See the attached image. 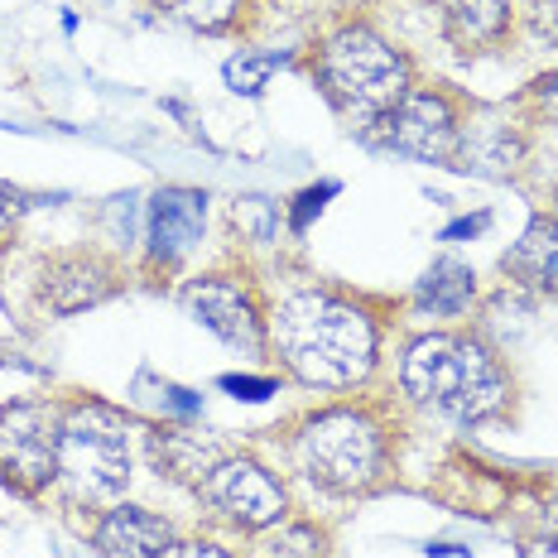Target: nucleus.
<instances>
[{
    "instance_id": "f257e3e1",
    "label": "nucleus",
    "mask_w": 558,
    "mask_h": 558,
    "mask_svg": "<svg viewBox=\"0 0 558 558\" xmlns=\"http://www.w3.org/2000/svg\"><path fill=\"white\" fill-rule=\"evenodd\" d=\"M270 342L313 390H352L376 371L380 337L366 308L328 289H294L270 318Z\"/></svg>"
},
{
    "instance_id": "f03ea898",
    "label": "nucleus",
    "mask_w": 558,
    "mask_h": 558,
    "mask_svg": "<svg viewBox=\"0 0 558 558\" xmlns=\"http://www.w3.org/2000/svg\"><path fill=\"white\" fill-rule=\"evenodd\" d=\"M400 386L414 404L452 418V424H482L510 404V376L496 352L462 332H424L404 347Z\"/></svg>"
},
{
    "instance_id": "7ed1b4c3",
    "label": "nucleus",
    "mask_w": 558,
    "mask_h": 558,
    "mask_svg": "<svg viewBox=\"0 0 558 558\" xmlns=\"http://www.w3.org/2000/svg\"><path fill=\"white\" fill-rule=\"evenodd\" d=\"M318 87L342 116L376 131L410 97V58L366 25H342L318 44Z\"/></svg>"
},
{
    "instance_id": "20e7f679",
    "label": "nucleus",
    "mask_w": 558,
    "mask_h": 558,
    "mask_svg": "<svg viewBox=\"0 0 558 558\" xmlns=\"http://www.w3.org/2000/svg\"><path fill=\"white\" fill-rule=\"evenodd\" d=\"M294 462L308 482L328 486L337 496H352V492H371L386 476L390 448L376 418L337 404V410H318L299 424Z\"/></svg>"
},
{
    "instance_id": "39448f33",
    "label": "nucleus",
    "mask_w": 558,
    "mask_h": 558,
    "mask_svg": "<svg viewBox=\"0 0 558 558\" xmlns=\"http://www.w3.org/2000/svg\"><path fill=\"white\" fill-rule=\"evenodd\" d=\"M131 418L101 400H83L63 414L58 438V476L73 486V496L97 506H111L131 486Z\"/></svg>"
},
{
    "instance_id": "423d86ee",
    "label": "nucleus",
    "mask_w": 558,
    "mask_h": 558,
    "mask_svg": "<svg viewBox=\"0 0 558 558\" xmlns=\"http://www.w3.org/2000/svg\"><path fill=\"white\" fill-rule=\"evenodd\" d=\"M58 438L63 414L39 400L0 404V486L39 496L58 482Z\"/></svg>"
},
{
    "instance_id": "0eeeda50",
    "label": "nucleus",
    "mask_w": 558,
    "mask_h": 558,
    "mask_svg": "<svg viewBox=\"0 0 558 558\" xmlns=\"http://www.w3.org/2000/svg\"><path fill=\"white\" fill-rule=\"evenodd\" d=\"M197 492H203V501L213 506L227 525L255 530V534L279 525L284 510H289L284 486H279L275 472L265 468V462H255V458H222L213 472L203 476Z\"/></svg>"
},
{
    "instance_id": "6e6552de",
    "label": "nucleus",
    "mask_w": 558,
    "mask_h": 558,
    "mask_svg": "<svg viewBox=\"0 0 558 558\" xmlns=\"http://www.w3.org/2000/svg\"><path fill=\"white\" fill-rule=\"evenodd\" d=\"M376 135L386 140L390 149L410 155V159H424V165H452L462 121H458V107H452L444 92L410 87V97L376 125Z\"/></svg>"
},
{
    "instance_id": "1a4fd4ad",
    "label": "nucleus",
    "mask_w": 558,
    "mask_h": 558,
    "mask_svg": "<svg viewBox=\"0 0 558 558\" xmlns=\"http://www.w3.org/2000/svg\"><path fill=\"white\" fill-rule=\"evenodd\" d=\"M183 308L203 323L207 332H217L222 342L241 347V352H260L265 337H270V323L260 318V304L246 284L227 275H207V279H193L183 289Z\"/></svg>"
},
{
    "instance_id": "9d476101",
    "label": "nucleus",
    "mask_w": 558,
    "mask_h": 558,
    "mask_svg": "<svg viewBox=\"0 0 558 558\" xmlns=\"http://www.w3.org/2000/svg\"><path fill=\"white\" fill-rule=\"evenodd\" d=\"M39 294L53 313H83V308L116 294V270L101 260V255H87V251L53 255V260L44 265Z\"/></svg>"
},
{
    "instance_id": "9b49d317",
    "label": "nucleus",
    "mask_w": 558,
    "mask_h": 558,
    "mask_svg": "<svg viewBox=\"0 0 558 558\" xmlns=\"http://www.w3.org/2000/svg\"><path fill=\"white\" fill-rule=\"evenodd\" d=\"M207 222V193L197 189H165L149 203V251L155 260H183Z\"/></svg>"
},
{
    "instance_id": "f8f14e48",
    "label": "nucleus",
    "mask_w": 558,
    "mask_h": 558,
    "mask_svg": "<svg viewBox=\"0 0 558 558\" xmlns=\"http://www.w3.org/2000/svg\"><path fill=\"white\" fill-rule=\"evenodd\" d=\"M97 554L101 558H159L173 544V530L165 515L145 506H111L97 520Z\"/></svg>"
},
{
    "instance_id": "ddd939ff",
    "label": "nucleus",
    "mask_w": 558,
    "mask_h": 558,
    "mask_svg": "<svg viewBox=\"0 0 558 558\" xmlns=\"http://www.w3.org/2000/svg\"><path fill=\"white\" fill-rule=\"evenodd\" d=\"M438 25L458 53H486L506 44L510 34V0H438Z\"/></svg>"
},
{
    "instance_id": "4468645a",
    "label": "nucleus",
    "mask_w": 558,
    "mask_h": 558,
    "mask_svg": "<svg viewBox=\"0 0 558 558\" xmlns=\"http://www.w3.org/2000/svg\"><path fill=\"white\" fill-rule=\"evenodd\" d=\"M506 270L534 294L558 299V217H539L525 227V236L506 251Z\"/></svg>"
},
{
    "instance_id": "2eb2a0df",
    "label": "nucleus",
    "mask_w": 558,
    "mask_h": 558,
    "mask_svg": "<svg viewBox=\"0 0 558 558\" xmlns=\"http://www.w3.org/2000/svg\"><path fill=\"white\" fill-rule=\"evenodd\" d=\"M520 135L510 125H462L458 135V155H452V169H492L506 173L520 165Z\"/></svg>"
},
{
    "instance_id": "dca6fc26",
    "label": "nucleus",
    "mask_w": 558,
    "mask_h": 558,
    "mask_svg": "<svg viewBox=\"0 0 558 558\" xmlns=\"http://www.w3.org/2000/svg\"><path fill=\"white\" fill-rule=\"evenodd\" d=\"M472 299H476V275L462 260H438L414 289V304L424 313H438V318H458Z\"/></svg>"
},
{
    "instance_id": "f3484780",
    "label": "nucleus",
    "mask_w": 558,
    "mask_h": 558,
    "mask_svg": "<svg viewBox=\"0 0 558 558\" xmlns=\"http://www.w3.org/2000/svg\"><path fill=\"white\" fill-rule=\"evenodd\" d=\"M227 452L217 444H207V438L197 434H165L159 438V462L173 472V476H197V486H203V476L222 462Z\"/></svg>"
},
{
    "instance_id": "a211bd4d",
    "label": "nucleus",
    "mask_w": 558,
    "mask_h": 558,
    "mask_svg": "<svg viewBox=\"0 0 558 558\" xmlns=\"http://www.w3.org/2000/svg\"><path fill=\"white\" fill-rule=\"evenodd\" d=\"M328 554V539L313 525H294V520H279V525L260 530L255 539V558H323Z\"/></svg>"
},
{
    "instance_id": "6ab92c4d",
    "label": "nucleus",
    "mask_w": 558,
    "mask_h": 558,
    "mask_svg": "<svg viewBox=\"0 0 558 558\" xmlns=\"http://www.w3.org/2000/svg\"><path fill=\"white\" fill-rule=\"evenodd\" d=\"M159 10H165L169 20H179V25L189 29H203V34H222L236 25L241 15V0H155Z\"/></svg>"
},
{
    "instance_id": "aec40b11",
    "label": "nucleus",
    "mask_w": 558,
    "mask_h": 558,
    "mask_svg": "<svg viewBox=\"0 0 558 558\" xmlns=\"http://www.w3.org/2000/svg\"><path fill=\"white\" fill-rule=\"evenodd\" d=\"M275 63H279L275 53H241V58H231V63H227L231 92H241V97H260L265 83H270V73H275Z\"/></svg>"
},
{
    "instance_id": "412c9836",
    "label": "nucleus",
    "mask_w": 558,
    "mask_h": 558,
    "mask_svg": "<svg viewBox=\"0 0 558 558\" xmlns=\"http://www.w3.org/2000/svg\"><path fill=\"white\" fill-rule=\"evenodd\" d=\"M530 34L544 44V49H558V0H534Z\"/></svg>"
},
{
    "instance_id": "4be33fe9",
    "label": "nucleus",
    "mask_w": 558,
    "mask_h": 558,
    "mask_svg": "<svg viewBox=\"0 0 558 558\" xmlns=\"http://www.w3.org/2000/svg\"><path fill=\"white\" fill-rule=\"evenodd\" d=\"M534 107H539L549 121L558 125V73H544V77H534Z\"/></svg>"
},
{
    "instance_id": "5701e85b",
    "label": "nucleus",
    "mask_w": 558,
    "mask_h": 558,
    "mask_svg": "<svg viewBox=\"0 0 558 558\" xmlns=\"http://www.w3.org/2000/svg\"><path fill=\"white\" fill-rule=\"evenodd\" d=\"M159 558H231V554L217 549V544H207V539H173Z\"/></svg>"
},
{
    "instance_id": "b1692460",
    "label": "nucleus",
    "mask_w": 558,
    "mask_h": 558,
    "mask_svg": "<svg viewBox=\"0 0 558 558\" xmlns=\"http://www.w3.org/2000/svg\"><path fill=\"white\" fill-rule=\"evenodd\" d=\"M332 193H337V183H323V189H313V193H304V197H299L294 231H304V227H308V217H313V213H323V197H332Z\"/></svg>"
},
{
    "instance_id": "393cba45",
    "label": "nucleus",
    "mask_w": 558,
    "mask_h": 558,
    "mask_svg": "<svg viewBox=\"0 0 558 558\" xmlns=\"http://www.w3.org/2000/svg\"><path fill=\"white\" fill-rule=\"evenodd\" d=\"M222 386H227V390H236V400H265V395L275 390L270 380H255V376H227Z\"/></svg>"
},
{
    "instance_id": "a878e982",
    "label": "nucleus",
    "mask_w": 558,
    "mask_h": 558,
    "mask_svg": "<svg viewBox=\"0 0 558 558\" xmlns=\"http://www.w3.org/2000/svg\"><path fill=\"white\" fill-rule=\"evenodd\" d=\"M15 217H20V193H10L5 183H0V231L15 222Z\"/></svg>"
},
{
    "instance_id": "bb28decb",
    "label": "nucleus",
    "mask_w": 558,
    "mask_h": 558,
    "mask_svg": "<svg viewBox=\"0 0 558 558\" xmlns=\"http://www.w3.org/2000/svg\"><path fill=\"white\" fill-rule=\"evenodd\" d=\"M486 227V217H468V222H452L444 231V241H458V236H472V231H482Z\"/></svg>"
},
{
    "instance_id": "cd10ccee",
    "label": "nucleus",
    "mask_w": 558,
    "mask_h": 558,
    "mask_svg": "<svg viewBox=\"0 0 558 558\" xmlns=\"http://www.w3.org/2000/svg\"><path fill=\"white\" fill-rule=\"evenodd\" d=\"M520 558H558V539H534V544H525Z\"/></svg>"
},
{
    "instance_id": "c85d7f7f",
    "label": "nucleus",
    "mask_w": 558,
    "mask_h": 558,
    "mask_svg": "<svg viewBox=\"0 0 558 558\" xmlns=\"http://www.w3.org/2000/svg\"><path fill=\"white\" fill-rule=\"evenodd\" d=\"M554 530H558V506H554Z\"/></svg>"
},
{
    "instance_id": "c756f323",
    "label": "nucleus",
    "mask_w": 558,
    "mask_h": 558,
    "mask_svg": "<svg viewBox=\"0 0 558 558\" xmlns=\"http://www.w3.org/2000/svg\"><path fill=\"white\" fill-rule=\"evenodd\" d=\"M554 217H558V197H554Z\"/></svg>"
}]
</instances>
